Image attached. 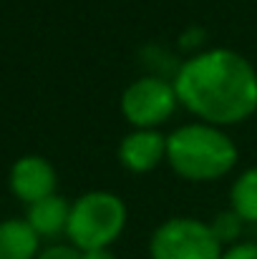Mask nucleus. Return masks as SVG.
<instances>
[{
    "label": "nucleus",
    "instance_id": "nucleus-1",
    "mask_svg": "<svg viewBox=\"0 0 257 259\" xmlns=\"http://www.w3.org/2000/svg\"><path fill=\"white\" fill-rule=\"evenodd\" d=\"M179 103L209 126H232L257 111L255 66L230 48H212L187 58L174 76Z\"/></svg>",
    "mask_w": 257,
    "mask_h": 259
},
{
    "label": "nucleus",
    "instance_id": "nucleus-2",
    "mask_svg": "<svg viewBox=\"0 0 257 259\" xmlns=\"http://www.w3.org/2000/svg\"><path fill=\"white\" fill-rule=\"evenodd\" d=\"M235 141L209 123H187L167 136V161L187 181H214L237 164Z\"/></svg>",
    "mask_w": 257,
    "mask_h": 259
},
{
    "label": "nucleus",
    "instance_id": "nucleus-3",
    "mask_svg": "<svg viewBox=\"0 0 257 259\" xmlns=\"http://www.w3.org/2000/svg\"><path fill=\"white\" fill-rule=\"evenodd\" d=\"M126 227V204L111 191H88L71 204L68 239L79 252L108 249Z\"/></svg>",
    "mask_w": 257,
    "mask_h": 259
},
{
    "label": "nucleus",
    "instance_id": "nucleus-4",
    "mask_svg": "<svg viewBox=\"0 0 257 259\" xmlns=\"http://www.w3.org/2000/svg\"><path fill=\"white\" fill-rule=\"evenodd\" d=\"M225 247L207 222L174 217L159 224L149 242L152 259H222Z\"/></svg>",
    "mask_w": 257,
    "mask_h": 259
},
{
    "label": "nucleus",
    "instance_id": "nucleus-5",
    "mask_svg": "<svg viewBox=\"0 0 257 259\" xmlns=\"http://www.w3.org/2000/svg\"><path fill=\"white\" fill-rule=\"evenodd\" d=\"M179 98L174 83L159 76H144L131 81L121 93V113L134 128H157L169 121Z\"/></svg>",
    "mask_w": 257,
    "mask_h": 259
},
{
    "label": "nucleus",
    "instance_id": "nucleus-6",
    "mask_svg": "<svg viewBox=\"0 0 257 259\" xmlns=\"http://www.w3.org/2000/svg\"><path fill=\"white\" fill-rule=\"evenodd\" d=\"M8 184H10V191L30 206V204L56 194L58 176H56V169L48 159H43V156H20L10 166Z\"/></svg>",
    "mask_w": 257,
    "mask_h": 259
},
{
    "label": "nucleus",
    "instance_id": "nucleus-7",
    "mask_svg": "<svg viewBox=\"0 0 257 259\" xmlns=\"http://www.w3.org/2000/svg\"><path fill=\"white\" fill-rule=\"evenodd\" d=\"M167 159V136L159 128H134L119 144V161L134 174L154 171Z\"/></svg>",
    "mask_w": 257,
    "mask_h": 259
},
{
    "label": "nucleus",
    "instance_id": "nucleus-8",
    "mask_svg": "<svg viewBox=\"0 0 257 259\" xmlns=\"http://www.w3.org/2000/svg\"><path fill=\"white\" fill-rule=\"evenodd\" d=\"M68 217H71V204L63 196L51 194L28 206L25 222L33 227L38 237H58L68 229Z\"/></svg>",
    "mask_w": 257,
    "mask_h": 259
},
{
    "label": "nucleus",
    "instance_id": "nucleus-9",
    "mask_svg": "<svg viewBox=\"0 0 257 259\" xmlns=\"http://www.w3.org/2000/svg\"><path fill=\"white\" fill-rule=\"evenodd\" d=\"M41 237L25 219L0 222V259H35L41 254Z\"/></svg>",
    "mask_w": 257,
    "mask_h": 259
},
{
    "label": "nucleus",
    "instance_id": "nucleus-10",
    "mask_svg": "<svg viewBox=\"0 0 257 259\" xmlns=\"http://www.w3.org/2000/svg\"><path fill=\"white\" fill-rule=\"evenodd\" d=\"M230 206L242 222L257 224V166H250L237 176L230 189Z\"/></svg>",
    "mask_w": 257,
    "mask_h": 259
},
{
    "label": "nucleus",
    "instance_id": "nucleus-11",
    "mask_svg": "<svg viewBox=\"0 0 257 259\" xmlns=\"http://www.w3.org/2000/svg\"><path fill=\"white\" fill-rule=\"evenodd\" d=\"M242 219L232 211V209H227V211H219L212 222H209V227H212V232H214V237L219 239V244L225 247H232V244H237V237H240V232H242Z\"/></svg>",
    "mask_w": 257,
    "mask_h": 259
},
{
    "label": "nucleus",
    "instance_id": "nucleus-12",
    "mask_svg": "<svg viewBox=\"0 0 257 259\" xmlns=\"http://www.w3.org/2000/svg\"><path fill=\"white\" fill-rule=\"evenodd\" d=\"M35 259H81V252L74 244H53L41 249V254Z\"/></svg>",
    "mask_w": 257,
    "mask_h": 259
},
{
    "label": "nucleus",
    "instance_id": "nucleus-13",
    "mask_svg": "<svg viewBox=\"0 0 257 259\" xmlns=\"http://www.w3.org/2000/svg\"><path fill=\"white\" fill-rule=\"evenodd\" d=\"M222 259H257V242H237L222 252Z\"/></svg>",
    "mask_w": 257,
    "mask_h": 259
},
{
    "label": "nucleus",
    "instance_id": "nucleus-14",
    "mask_svg": "<svg viewBox=\"0 0 257 259\" xmlns=\"http://www.w3.org/2000/svg\"><path fill=\"white\" fill-rule=\"evenodd\" d=\"M81 259H116L111 249H93V252H81Z\"/></svg>",
    "mask_w": 257,
    "mask_h": 259
}]
</instances>
